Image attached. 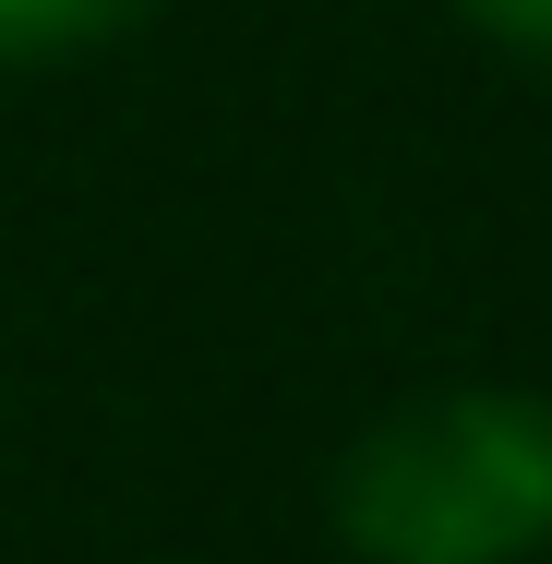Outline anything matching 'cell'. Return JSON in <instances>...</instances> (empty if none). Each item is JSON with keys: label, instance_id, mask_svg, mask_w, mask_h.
I'll return each mask as SVG.
<instances>
[{"label": "cell", "instance_id": "1", "mask_svg": "<svg viewBox=\"0 0 552 564\" xmlns=\"http://www.w3.org/2000/svg\"><path fill=\"white\" fill-rule=\"evenodd\" d=\"M336 541L360 564H529L552 553V409L517 384H444L372 421L336 468Z\"/></svg>", "mask_w": 552, "mask_h": 564}, {"label": "cell", "instance_id": "2", "mask_svg": "<svg viewBox=\"0 0 552 564\" xmlns=\"http://www.w3.org/2000/svg\"><path fill=\"white\" fill-rule=\"evenodd\" d=\"M144 0H0V61H61V48H97L120 36Z\"/></svg>", "mask_w": 552, "mask_h": 564}, {"label": "cell", "instance_id": "3", "mask_svg": "<svg viewBox=\"0 0 552 564\" xmlns=\"http://www.w3.org/2000/svg\"><path fill=\"white\" fill-rule=\"evenodd\" d=\"M505 48H529V61H552V0H468Z\"/></svg>", "mask_w": 552, "mask_h": 564}]
</instances>
